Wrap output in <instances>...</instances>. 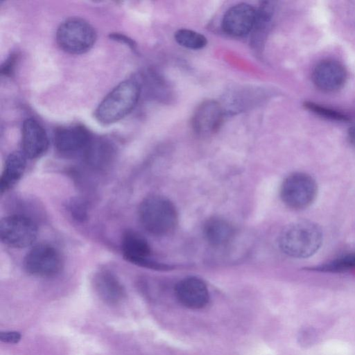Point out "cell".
<instances>
[{"mask_svg":"<svg viewBox=\"0 0 355 355\" xmlns=\"http://www.w3.org/2000/svg\"><path fill=\"white\" fill-rule=\"evenodd\" d=\"M322 241V230L318 224L309 220H301L286 225L280 233L278 243L284 254L303 259L315 254Z\"/></svg>","mask_w":355,"mask_h":355,"instance_id":"obj_1","label":"cell"},{"mask_svg":"<svg viewBox=\"0 0 355 355\" xmlns=\"http://www.w3.org/2000/svg\"><path fill=\"white\" fill-rule=\"evenodd\" d=\"M141 85L135 79H128L116 85L100 103L94 116L103 124L115 123L128 115L137 105Z\"/></svg>","mask_w":355,"mask_h":355,"instance_id":"obj_2","label":"cell"},{"mask_svg":"<svg viewBox=\"0 0 355 355\" xmlns=\"http://www.w3.org/2000/svg\"><path fill=\"white\" fill-rule=\"evenodd\" d=\"M139 217L143 227L156 236L170 234L178 221L173 202L159 195H152L143 200L139 207Z\"/></svg>","mask_w":355,"mask_h":355,"instance_id":"obj_3","label":"cell"},{"mask_svg":"<svg viewBox=\"0 0 355 355\" xmlns=\"http://www.w3.org/2000/svg\"><path fill=\"white\" fill-rule=\"evenodd\" d=\"M96 33L87 21L71 17L64 21L56 31V42L59 47L70 54H82L94 44Z\"/></svg>","mask_w":355,"mask_h":355,"instance_id":"obj_4","label":"cell"},{"mask_svg":"<svg viewBox=\"0 0 355 355\" xmlns=\"http://www.w3.org/2000/svg\"><path fill=\"white\" fill-rule=\"evenodd\" d=\"M318 191L317 182L311 175L304 172H294L284 180L280 197L288 207L301 210L311 205L317 197Z\"/></svg>","mask_w":355,"mask_h":355,"instance_id":"obj_5","label":"cell"},{"mask_svg":"<svg viewBox=\"0 0 355 355\" xmlns=\"http://www.w3.org/2000/svg\"><path fill=\"white\" fill-rule=\"evenodd\" d=\"M35 222L24 215H10L0 221V239L5 245L14 248L32 245L37 236Z\"/></svg>","mask_w":355,"mask_h":355,"instance_id":"obj_6","label":"cell"},{"mask_svg":"<svg viewBox=\"0 0 355 355\" xmlns=\"http://www.w3.org/2000/svg\"><path fill=\"white\" fill-rule=\"evenodd\" d=\"M24 268L31 275L49 277L58 274L62 267L59 252L53 246L41 243L33 247L24 260Z\"/></svg>","mask_w":355,"mask_h":355,"instance_id":"obj_7","label":"cell"},{"mask_svg":"<svg viewBox=\"0 0 355 355\" xmlns=\"http://www.w3.org/2000/svg\"><path fill=\"white\" fill-rule=\"evenodd\" d=\"M121 251L124 259L141 267L166 270L170 266L159 263L150 259V248L141 235L134 231H127L122 237Z\"/></svg>","mask_w":355,"mask_h":355,"instance_id":"obj_8","label":"cell"},{"mask_svg":"<svg viewBox=\"0 0 355 355\" xmlns=\"http://www.w3.org/2000/svg\"><path fill=\"white\" fill-rule=\"evenodd\" d=\"M257 20L255 8L248 3H241L230 8L224 14L222 28L230 35L242 37L252 30Z\"/></svg>","mask_w":355,"mask_h":355,"instance_id":"obj_9","label":"cell"},{"mask_svg":"<svg viewBox=\"0 0 355 355\" xmlns=\"http://www.w3.org/2000/svg\"><path fill=\"white\" fill-rule=\"evenodd\" d=\"M223 119L220 105L214 100H206L196 108L191 119L194 132L199 136L208 137L220 128Z\"/></svg>","mask_w":355,"mask_h":355,"instance_id":"obj_10","label":"cell"},{"mask_svg":"<svg viewBox=\"0 0 355 355\" xmlns=\"http://www.w3.org/2000/svg\"><path fill=\"white\" fill-rule=\"evenodd\" d=\"M92 141L89 130L80 125L59 128L54 135L55 146L64 154L85 152Z\"/></svg>","mask_w":355,"mask_h":355,"instance_id":"obj_11","label":"cell"},{"mask_svg":"<svg viewBox=\"0 0 355 355\" xmlns=\"http://www.w3.org/2000/svg\"><path fill=\"white\" fill-rule=\"evenodd\" d=\"M347 72L338 62L327 60L318 63L312 73V80L317 88L323 92H335L345 84Z\"/></svg>","mask_w":355,"mask_h":355,"instance_id":"obj_12","label":"cell"},{"mask_svg":"<svg viewBox=\"0 0 355 355\" xmlns=\"http://www.w3.org/2000/svg\"><path fill=\"white\" fill-rule=\"evenodd\" d=\"M175 292L180 303L192 309L205 307L209 300L207 285L196 277H186L180 281L175 286Z\"/></svg>","mask_w":355,"mask_h":355,"instance_id":"obj_13","label":"cell"},{"mask_svg":"<svg viewBox=\"0 0 355 355\" xmlns=\"http://www.w3.org/2000/svg\"><path fill=\"white\" fill-rule=\"evenodd\" d=\"M46 132L40 123L33 118L26 119L21 129L22 153L28 159L42 156L49 147Z\"/></svg>","mask_w":355,"mask_h":355,"instance_id":"obj_14","label":"cell"},{"mask_svg":"<svg viewBox=\"0 0 355 355\" xmlns=\"http://www.w3.org/2000/svg\"><path fill=\"white\" fill-rule=\"evenodd\" d=\"M94 289L106 304L116 305L125 297V291L119 279L108 271H101L94 277Z\"/></svg>","mask_w":355,"mask_h":355,"instance_id":"obj_15","label":"cell"},{"mask_svg":"<svg viewBox=\"0 0 355 355\" xmlns=\"http://www.w3.org/2000/svg\"><path fill=\"white\" fill-rule=\"evenodd\" d=\"M203 234L209 245L214 247H221L227 244L232 239L234 235V229L227 220L213 216L205 223Z\"/></svg>","mask_w":355,"mask_h":355,"instance_id":"obj_16","label":"cell"},{"mask_svg":"<svg viewBox=\"0 0 355 355\" xmlns=\"http://www.w3.org/2000/svg\"><path fill=\"white\" fill-rule=\"evenodd\" d=\"M27 157L22 151L11 153L6 158L0 178V191L5 193L12 188L23 175Z\"/></svg>","mask_w":355,"mask_h":355,"instance_id":"obj_17","label":"cell"},{"mask_svg":"<svg viewBox=\"0 0 355 355\" xmlns=\"http://www.w3.org/2000/svg\"><path fill=\"white\" fill-rule=\"evenodd\" d=\"M355 268V253L343 254L328 262L306 268L308 270L322 272H341Z\"/></svg>","mask_w":355,"mask_h":355,"instance_id":"obj_18","label":"cell"},{"mask_svg":"<svg viewBox=\"0 0 355 355\" xmlns=\"http://www.w3.org/2000/svg\"><path fill=\"white\" fill-rule=\"evenodd\" d=\"M174 38L180 46L190 49H200L207 44L205 35L187 28L178 30L174 34Z\"/></svg>","mask_w":355,"mask_h":355,"instance_id":"obj_19","label":"cell"},{"mask_svg":"<svg viewBox=\"0 0 355 355\" xmlns=\"http://www.w3.org/2000/svg\"><path fill=\"white\" fill-rule=\"evenodd\" d=\"M304 106L311 112L321 117L334 120L336 121H347L349 117L347 115L331 108L327 107L322 105L311 102L306 101Z\"/></svg>","mask_w":355,"mask_h":355,"instance_id":"obj_20","label":"cell"},{"mask_svg":"<svg viewBox=\"0 0 355 355\" xmlns=\"http://www.w3.org/2000/svg\"><path fill=\"white\" fill-rule=\"evenodd\" d=\"M83 202L79 200L72 201L69 205V210L71 215L78 220H84L87 218L86 207Z\"/></svg>","mask_w":355,"mask_h":355,"instance_id":"obj_21","label":"cell"},{"mask_svg":"<svg viewBox=\"0 0 355 355\" xmlns=\"http://www.w3.org/2000/svg\"><path fill=\"white\" fill-rule=\"evenodd\" d=\"M21 334L18 331H1L0 340L10 344H17L21 340Z\"/></svg>","mask_w":355,"mask_h":355,"instance_id":"obj_22","label":"cell"},{"mask_svg":"<svg viewBox=\"0 0 355 355\" xmlns=\"http://www.w3.org/2000/svg\"><path fill=\"white\" fill-rule=\"evenodd\" d=\"M15 61L16 56L15 55H11L2 66L1 73L5 75L10 74L12 71Z\"/></svg>","mask_w":355,"mask_h":355,"instance_id":"obj_23","label":"cell"},{"mask_svg":"<svg viewBox=\"0 0 355 355\" xmlns=\"http://www.w3.org/2000/svg\"><path fill=\"white\" fill-rule=\"evenodd\" d=\"M110 37L113 39L120 40L121 42L123 41V42H125L126 44L131 46L132 48H134L135 44H134L132 40L123 35L114 33V34L110 35Z\"/></svg>","mask_w":355,"mask_h":355,"instance_id":"obj_24","label":"cell"},{"mask_svg":"<svg viewBox=\"0 0 355 355\" xmlns=\"http://www.w3.org/2000/svg\"><path fill=\"white\" fill-rule=\"evenodd\" d=\"M348 134H349L350 141L355 146V125L352 126L349 128Z\"/></svg>","mask_w":355,"mask_h":355,"instance_id":"obj_25","label":"cell"}]
</instances>
